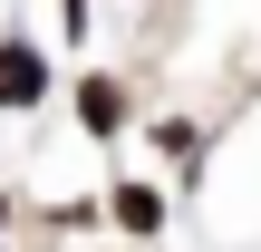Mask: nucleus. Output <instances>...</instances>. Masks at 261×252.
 <instances>
[{
  "instance_id": "obj_1",
  "label": "nucleus",
  "mask_w": 261,
  "mask_h": 252,
  "mask_svg": "<svg viewBox=\"0 0 261 252\" xmlns=\"http://www.w3.org/2000/svg\"><path fill=\"white\" fill-rule=\"evenodd\" d=\"M58 78H48V49L39 39H0V107H39Z\"/></svg>"
},
{
  "instance_id": "obj_3",
  "label": "nucleus",
  "mask_w": 261,
  "mask_h": 252,
  "mask_svg": "<svg viewBox=\"0 0 261 252\" xmlns=\"http://www.w3.org/2000/svg\"><path fill=\"white\" fill-rule=\"evenodd\" d=\"M116 223H126V233H155V223H165V194H145V185H116Z\"/></svg>"
},
{
  "instance_id": "obj_4",
  "label": "nucleus",
  "mask_w": 261,
  "mask_h": 252,
  "mask_svg": "<svg viewBox=\"0 0 261 252\" xmlns=\"http://www.w3.org/2000/svg\"><path fill=\"white\" fill-rule=\"evenodd\" d=\"M0 223H10V204H0Z\"/></svg>"
},
{
  "instance_id": "obj_2",
  "label": "nucleus",
  "mask_w": 261,
  "mask_h": 252,
  "mask_svg": "<svg viewBox=\"0 0 261 252\" xmlns=\"http://www.w3.org/2000/svg\"><path fill=\"white\" fill-rule=\"evenodd\" d=\"M77 126H87V136H116V126H126V87H116V78H77Z\"/></svg>"
}]
</instances>
